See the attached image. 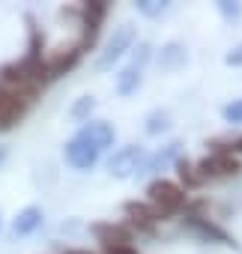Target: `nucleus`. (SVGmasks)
<instances>
[{
  "instance_id": "nucleus-1",
  "label": "nucleus",
  "mask_w": 242,
  "mask_h": 254,
  "mask_svg": "<svg viewBox=\"0 0 242 254\" xmlns=\"http://www.w3.org/2000/svg\"><path fill=\"white\" fill-rule=\"evenodd\" d=\"M36 90L33 87H18V90H0V132H9L12 126L24 117L27 105L33 102Z\"/></svg>"
},
{
  "instance_id": "nucleus-2",
  "label": "nucleus",
  "mask_w": 242,
  "mask_h": 254,
  "mask_svg": "<svg viewBox=\"0 0 242 254\" xmlns=\"http://www.w3.org/2000/svg\"><path fill=\"white\" fill-rule=\"evenodd\" d=\"M147 200L162 212V215H177L185 206V189L171 183V180H153L147 186Z\"/></svg>"
},
{
  "instance_id": "nucleus-3",
  "label": "nucleus",
  "mask_w": 242,
  "mask_h": 254,
  "mask_svg": "<svg viewBox=\"0 0 242 254\" xmlns=\"http://www.w3.org/2000/svg\"><path fill=\"white\" fill-rule=\"evenodd\" d=\"M144 165H147V153H144V147L129 144V147H120V150L108 159V174L117 177V180H129V177L141 174Z\"/></svg>"
},
{
  "instance_id": "nucleus-4",
  "label": "nucleus",
  "mask_w": 242,
  "mask_h": 254,
  "mask_svg": "<svg viewBox=\"0 0 242 254\" xmlns=\"http://www.w3.org/2000/svg\"><path fill=\"white\" fill-rule=\"evenodd\" d=\"M132 45H135V27H132V24L117 27V30H114V36L105 42V48H102L99 60H96V69H99V72H108V69H111L120 57H123Z\"/></svg>"
},
{
  "instance_id": "nucleus-5",
  "label": "nucleus",
  "mask_w": 242,
  "mask_h": 254,
  "mask_svg": "<svg viewBox=\"0 0 242 254\" xmlns=\"http://www.w3.org/2000/svg\"><path fill=\"white\" fill-rule=\"evenodd\" d=\"M150 45L147 42H141L138 45V51H135V57H132V63L117 75V93L120 96H132L138 87H141V78H144V66H147V60H150Z\"/></svg>"
},
{
  "instance_id": "nucleus-6",
  "label": "nucleus",
  "mask_w": 242,
  "mask_h": 254,
  "mask_svg": "<svg viewBox=\"0 0 242 254\" xmlns=\"http://www.w3.org/2000/svg\"><path fill=\"white\" fill-rule=\"evenodd\" d=\"M197 171L203 180H230L242 168H239V159L233 153H209L203 162H197Z\"/></svg>"
},
{
  "instance_id": "nucleus-7",
  "label": "nucleus",
  "mask_w": 242,
  "mask_h": 254,
  "mask_svg": "<svg viewBox=\"0 0 242 254\" xmlns=\"http://www.w3.org/2000/svg\"><path fill=\"white\" fill-rule=\"evenodd\" d=\"M99 156H102V150H96V147H93L90 141H84L81 135H75V138L66 144V162H69L75 171H90V168H96Z\"/></svg>"
},
{
  "instance_id": "nucleus-8",
  "label": "nucleus",
  "mask_w": 242,
  "mask_h": 254,
  "mask_svg": "<svg viewBox=\"0 0 242 254\" xmlns=\"http://www.w3.org/2000/svg\"><path fill=\"white\" fill-rule=\"evenodd\" d=\"M105 15H108V3H102V0H93V3H84V33H81V48H87V45H93L96 42V36H99V27H102V21H105Z\"/></svg>"
},
{
  "instance_id": "nucleus-9",
  "label": "nucleus",
  "mask_w": 242,
  "mask_h": 254,
  "mask_svg": "<svg viewBox=\"0 0 242 254\" xmlns=\"http://www.w3.org/2000/svg\"><path fill=\"white\" fill-rule=\"evenodd\" d=\"M93 233H96V239L102 242V248H117V245H129V242H132V230H129L126 224H114V221H108V224H93Z\"/></svg>"
},
{
  "instance_id": "nucleus-10",
  "label": "nucleus",
  "mask_w": 242,
  "mask_h": 254,
  "mask_svg": "<svg viewBox=\"0 0 242 254\" xmlns=\"http://www.w3.org/2000/svg\"><path fill=\"white\" fill-rule=\"evenodd\" d=\"M123 212H126V218H129L135 227H141V230H153V224L162 218V212H159L153 203H141V200H129V203L123 206Z\"/></svg>"
},
{
  "instance_id": "nucleus-11",
  "label": "nucleus",
  "mask_w": 242,
  "mask_h": 254,
  "mask_svg": "<svg viewBox=\"0 0 242 254\" xmlns=\"http://www.w3.org/2000/svg\"><path fill=\"white\" fill-rule=\"evenodd\" d=\"M81 45H72V48H60L48 63H45V72H48V78H60V75H66L78 60H81Z\"/></svg>"
},
{
  "instance_id": "nucleus-12",
  "label": "nucleus",
  "mask_w": 242,
  "mask_h": 254,
  "mask_svg": "<svg viewBox=\"0 0 242 254\" xmlns=\"http://www.w3.org/2000/svg\"><path fill=\"white\" fill-rule=\"evenodd\" d=\"M185 224L194 230V233H200L206 242H218V245H230V236L215 224V221H209V218H203V215H185Z\"/></svg>"
},
{
  "instance_id": "nucleus-13",
  "label": "nucleus",
  "mask_w": 242,
  "mask_h": 254,
  "mask_svg": "<svg viewBox=\"0 0 242 254\" xmlns=\"http://www.w3.org/2000/svg\"><path fill=\"white\" fill-rule=\"evenodd\" d=\"M78 135H81L84 141H90L96 150H108V147L114 144V129H111L108 123H102V120H90Z\"/></svg>"
},
{
  "instance_id": "nucleus-14",
  "label": "nucleus",
  "mask_w": 242,
  "mask_h": 254,
  "mask_svg": "<svg viewBox=\"0 0 242 254\" xmlns=\"http://www.w3.org/2000/svg\"><path fill=\"white\" fill-rule=\"evenodd\" d=\"M39 224H42V209H39V206H24V209L15 215L12 230H15L18 236H27V233H33Z\"/></svg>"
},
{
  "instance_id": "nucleus-15",
  "label": "nucleus",
  "mask_w": 242,
  "mask_h": 254,
  "mask_svg": "<svg viewBox=\"0 0 242 254\" xmlns=\"http://www.w3.org/2000/svg\"><path fill=\"white\" fill-rule=\"evenodd\" d=\"M177 174H180V180L185 183V189H200L206 180L200 177V171H197V165H191V162H185V159H177Z\"/></svg>"
},
{
  "instance_id": "nucleus-16",
  "label": "nucleus",
  "mask_w": 242,
  "mask_h": 254,
  "mask_svg": "<svg viewBox=\"0 0 242 254\" xmlns=\"http://www.w3.org/2000/svg\"><path fill=\"white\" fill-rule=\"evenodd\" d=\"M162 63H165L168 69H177L180 63H185V48H182L180 42L165 45V51H162Z\"/></svg>"
},
{
  "instance_id": "nucleus-17",
  "label": "nucleus",
  "mask_w": 242,
  "mask_h": 254,
  "mask_svg": "<svg viewBox=\"0 0 242 254\" xmlns=\"http://www.w3.org/2000/svg\"><path fill=\"white\" fill-rule=\"evenodd\" d=\"M138 12L147 15V18H159L162 12H168V3H162V0H141V3H138Z\"/></svg>"
},
{
  "instance_id": "nucleus-18",
  "label": "nucleus",
  "mask_w": 242,
  "mask_h": 254,
  "mask_svg": "<svg viewBox=\"0 0 242 254\" xmlns=\"http://www.w3.org/2000/svg\"><path fill=\"white\" fill-rule=\"evenodd\" d=\"M168 120H171V117H168L165 111H156V114H150V120H147V132H150V135H159V132H165L168 126H171Z\"/></svg>"
},
{
  "instance_id": "nucleus-19",
  "label": "nucleus",
  "mask_w": 242,
  "mask_h": 254,
  "mask_svg": "<svg viewBox=\"0 0 242 254\" xmlns=\"http://www.w3.org/2000/svg\"><path fill=\"white\" fill-rule=\"evenodd\" d=\"M224 120L227 123H242V99H236V102H230L227 108H224Z\"/></svg>"
},
{
  "instance_id": "nucleus-20",
  "label": "nucleus",
  "mask_w": 242,
  "mask_h": 254,
  "mask_svg": "<svg viewBox=\"0 0 242 254\" xmlns=\"http://www.w3.org/2000/svg\"><path fill=\"white\" fill-rule=\"evenodd\" d=\"M218 9H221L224 18H239L242 15V6L239 3H227V0H224V3H218Z\"/></svg>"
},
{
  "instance_id": "nucleus-21",
  "label": "nucleus",
  "mask_w": 242,
  "mask_h": 254,
  "mask_svg": "<svg viewBox=\"0 0 242 254\" xmlns=\"http://www.w3.org/2000/svg\"><path fill=\"white\" fill-rule=\"evenodd\" d=\"M90 111H93V99H90V96H84V99L72 108V117H78V120H81V117H84V114H90Z\"/></svg>"
},
{
  "instance_id": "nucleus-22",
  "label": "nucleus",
  "mask_w": 242,
  "mask_h": 254,
  "mask_svg": "<svg viewBox=\"0 0 242 254\" xmlns=\"http://www.w3.org/2000/svg\"><path fill=\"white\" fill-rule=\"evenodd\" d=\"M224 63H227V66H242V45L230 48V54L224 57Z\"/></svg>"
},
{
  "instance_id": "nucleus-23",
  "label": "nucleus",
  "mask_w": 242,
  "mask_h": 254,
  "mask_svg": "<svg viewBox=\"0 0 242 254\" xmlns=\"http://www.w3.org/2000/svg\"><path fill=\"white\" fill-rule=\"evenodd\" d=\"M105 254H141L135 245H117V248H105Z\"/></svg>"
},
{
  "instance_id": "nucleus-24",
  "label": "nucleus",
  "mask_w": 242,
  "mask_h": 254,
  "mask_svg": "<svg viewBox=\"0 0 242 254\" xmlns=\"http://www.w3.org/2000/svg\"><path fill=\"white\" fill-rule=\"evenodd\" d=\"M233 156H242V135L233 141Z\"/></svg>"
},
{
  "instance_id": "nucleus-25",
  "label": "nucleus",
  "mask_w": 242,
  "mask_h": 254,
  "mask_svg": "<svg viewBox=\"0 0 242 254\" xmlns=\"http://www.w3.org/2000/svg\"><path fill=\"white\" fill-rule=\"evenodd\" d=\"M66 254H90V251H84V248H69Z\"/></svg>"
},
{
  "instance_id": "nucleus-26",
  "label": "nucleus",
  "mask_w": 242,
  "mask_h": 254,
  "mask_svg": "<svg viewBox=\"0 0 242 254\" xmlns=\"http://www.w3.org/2000/svg\"><path fill=\"white\" fill-rule=\"evenodd\" d=\"M3 159H6V150H3V147H0V162H3Z\"/></svg>"
}]
</instances>
